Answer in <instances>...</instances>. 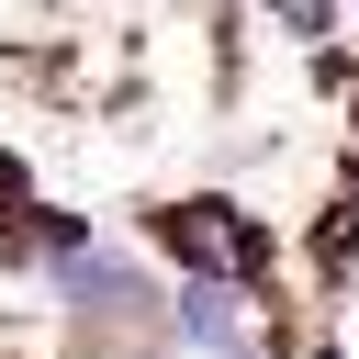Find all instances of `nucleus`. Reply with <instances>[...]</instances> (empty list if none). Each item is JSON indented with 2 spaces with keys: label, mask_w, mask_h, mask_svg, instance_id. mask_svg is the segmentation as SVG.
<instances>
[{
  "label": "nucleus",
  "mask_w": 359,
  "mask_h": 359,
  "mask_svg": "<svg viewBox=\"0 0 359 359\" xmlns=\"http://www.w3.org/2000/svg\"><path fill=\"white\" fill-rule=\"evenodd\" d=\"M135 236H146V258H157L168 280H224V292L280 303V236H269V224H258V213H247L224 180L146 202V213H135Z\"/></svg>",
  "instance_id": "nucleus-1"
},
{
  "label": "nucleus",
  "mask_w": 359,
  "mask_h": 359,
  "mask_svg": "<svg viewBox=\"0 0 359 359\" xmlns=\"http://www.w3.org/2000/svg\"><path fill=\"white\" fill-rule=\"evenodd\" d=\"M269 34H292L303 56H337V34H348V0H247Z\"/></svg>",
  "instance_id": "nucleus-2"
},
{
  "label": "nucleus",
  "mask_w": 359,
  "mask_h": 359,
  "mask_svg": "<svg viewBox=\"0 0 359 359\" xmlns=\"http://www.w3.org/2000/svg\"><path fill=\"white\" fill-rule=\"evenodd\" d=\"M348 11H359V0H348Z\"/></svg>",
  "instance_id": "nucleus-3"
}]
</instances>
